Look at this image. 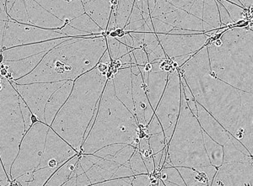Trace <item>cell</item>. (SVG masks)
Returning a JSON list of instances; mask_svg holds the SVG:
<instances>
[{"label":"cell","instance_id":"obj_1","mask_svg":"<svg viewBox=\"0 0 253 186\" xmlns=\"http://www.w3.org/2000/svg\"><path fill=\"white\" fill-rule=\"evenodd\" d=\"M193 97L253 154V92L236 89L210 74L208 46L180 67Z\"/></svg>","mask_w":253,"mask_h":186},{"label":"cell","instance_id":"obj_2","mask_svg":"<svg viewBox=\"0 0 253 186\" xmlns=\"http://www.w3.org/2000/svg\"><path fill=\"white\" fill-rule=\"evenodd\" d=\"M107 50L106 36L67 38L49 50L32 73L14 83L75 81L95 69Z\"/></svg>","mask_w":253,"mask_h":186},{"label":"cell","instance_id":"obj_3","mask_svg":"<svg viewBox=\"0 0 253 186\" xmlns=\"http://www.w3.org/2000/svg\"><path fill=\"white\" fill-rule=\"evenodd\" d=\"M107 74L95 67L76 78L71 94L51 125V128L79 152L95 118L108 80Z\"/></svg>","mask_w":253,"mask_h":186},{"label":"cell","instance_id":"obj_4","mask_svg":"<svg viewBox=\"0 0 253 186\" xmlns=\"http://www.w3.org/2000/svg\"><path fill=\"white\" fill-rule=\"evenodd\" d=\"M138 126L135 115L117 97L112 78L108 79L80 153L92 154L112 144L138 148Z\"/></svg>","mask_w":253,"mask_h":186},{"label":"cell","instance_id":"obj_5","mask_svg":"<svg viewBox=\"0 0 253 186\" xmlns=\"http://www.w3.org/2000/svg\"><path fill=\"white\" fill-rule=\"evenodd\" d=\"M210 74L243 91L253 92V31L233 28L208 46Z\"/></svg>","mask_w":253,"mask_h":186},{"label":"cell","instance_id":"obj_6","mask_svg":"<svg viewBox=\"0 0 253 186\" xmlns=\"http://www.w3.org/2000/svg\"><path fill=\"white\" fill-rule=\"evenodd\" d=\"M167 149V157L175 168L211 164L205 151L201 126L198 117L191 112L183 93L177 123Z\"/></svg>","mask_w":253,"mask_h":186},{"label":"cell","instance_id":"obj_7","mask_svg":"<svg viewBox=\"0 0 253 186\" xmlns=\"http://www.w3.org/2000/svg\"><path fill=\"white\" fill-rule=\"evenodd\" d=\"M26 132L20 95L11 81L0 73V158L9 178Z\"/></svg>","mask_w":253,"mask_h":186},{"label":"cell","instance_id":"obj_8","mask_svg":"<svg viewBox=\"0 0 253 186\" xmlns=\"http://www.w3.org/2000/svg\"><path fill=\"white\" fill-rule=\"evenodd\" d=\"M49 127L45 122L38 121L26 132L17 156L12 163L9 175L11 182L22 175L32 173L39 167Z\"/></svg>","mask_w":253,"mask_h":186},{"label":"cell","instance_id":"obj_9","mask_svg":"<svg viewBox=\"0 0 253 186\" xmlns=\"http://www.w3.org/2000/svg\"><path fill=\"white\" fill-rule=\"evenodd\" d=\"M181 94L180 74L176 69H174L172 73L169 74L167 87L155 111V114L163 128L167 145L174 132L181 112Z\"/></svg>","mask_w":253,"mask_h":186},{"label":"cell","instance_id":"obj_10","mask_svg":"<svg viewBox=\"0 0 253 186\" xmlns=\"http://www.w3.org/2000/svg\"><path fill=\"white\" fill-rule=\"evenodd\" d=\"M65 37H67L65 35L56 30L40 28L29 24L19 23L9 18L6 22L3 50L14 46Z\"/></svg>","mask_w":253,"mask_h":186},{"label":"cell","instance_id":"obj_11","mask_svg":"<svg viewBox=\"0 0 253 186\" xmlns=\"http://www.w3.org/2000/svg\"><path fill=\"white\" fill-rule=\"evenodd\" d=\"M65 81L52 83H33L19 84L12 82L18 94L39 121L45 122L44 111L50 97Z\"/></svg>","mask_w":253,"mask_h":186},{"label":"cell","instance_id":"obj_12","mask_svg":"<svg viewBox=\"0 0 253 186\" xmlns=\"http://www.w3.org/2000/svg\"><path fill=\"white\" fill-rule=\"evenodd\" d=\"M78 154L80 152L59 137L50 126L43 154L38 169H50L56 171L62 164Z\"/></svg>","mask_w":253,"mask_h":186},{"label":"cell","instance_id":"obj_13","mask_svg":"<svg viewBox=\"0 0 253 186\" xmlns=\"http://www.w3.org/2000/svg\"><path fill=\"white\" fill-rule=\"evenodd\" d=\"M253 163H223L218 168L212 186H253Z\"/></svg>","mask_w":253,"mask_h":186},{"label":"cell","instance_id":"obj_14","mask_svg":"<svg viewBox=\"0 0 253 186\" xmlns=\"http://www.w3.org/2000/svg\"><path fill=\"white\" fill-rule=\"evenodd\" d=\"M132 80V99L135 108L136 118L139 126H145L152 119L155 112L147 96L145 83L137 64H131Z\"/></svg>","mask_w":253,"mask_h":186},{"label":"cell","instance_id":"obj_15","mask_svg":"<svg viewBox=\"0 0 253 186\" xmlns=\"http://www.w3.org/2000/svg\"><path fill=\"white\" fill-rule=\"evenodd\" d=\"M44 9L65 23L84 14L81 0H35Z\"/></svg>","mask_w":253,"mask_h":186},{"label":"cell","instance_id":"obj_16","mask_svg":"<svg viewBox=\"0 0 253 186\" xmlns=\"http://www.w3.org/2000/svg\"><path fill=\"white\" fill-rule=\"evenodd\" d=\"M67 38L69 37L58 38L42 42L32 43L5 49L1 52L3 55V62L20 60L26 57H32L35 55L40 54L42 52H48L49 50L63 42V40H66Z\"/></svg>","mask_w":253,"mask_h":186},{"label":"cell","instance_id":"obj_17","mask_svg":"<svg viewBox=\"0 0 253 186\" xmlns=\"http://www.w3.org/2000/svg\"><path fill=\"white\" fill-rule=\"evenodd\" d=\"M28 24L40 28L59 30L66 25L65 22L55 17L35 0H25Z\"/></svg>","mask_w":253,"mask_h":186},{"label":"cell","instance_id":"obj_18","mask_svg":"<svg viewBox=\"0 0 253 186\" xmlns=\"http://www.w3.org/2000/svg\"><path fill=\"white\" fill-rule=\"evenodd\" d=\"M131 66H124L119 69L112 78L117 97L132 114H135V108L132 99V80Z\"/></svg>","mask_w":253,"mask_h":186},{"label":"cell","instance_id":"obj_19","mask_svg":"<svg viewBox=\"0 0 253 186\" xmlns=\"http://www.w3.org/2000/svg\"><path fill=\"white\" fill-rule=\"evenodd\" d=\"M197 102V101H196ZM198 108V120L202 129L207 133L210 138L215 141L220 145H224L230 138V133L224 128L212 114H210L206 110L197 102Z\"/></svg>","mask_w":253,"mask_h":186},{"label":"cell","instance_id":"obj_20","mask_svg":"<svg viewBox=\"0 0 253 186\" xmlns=\"http://www.w3.org/2000/svg\"><path fill=\"white\" fill-rule=\"evenodd\" d=\"M179 173L187 186H212L218 168L212 164L208 166L177 167Z\"/></svg>","mask_w":253,"mask_h":186},{"label":"cell","instance_id":"obj_21","mask_svg":"<svg viewBox=\"0 0 253 186\" xmlns=\"http://www.w3.org/2000/svg\"><path fill=\"white\" fill-rule=\"evenodd\" d=\"M46 52H42L20 60L3 62L1 65L7 72L5 77L11 82H15L29 74L40 63Z\"/></svg>","mask_w":253,"mask_h":186},{"label":"cell","instance_id":"obj_22","mask_svg":"<svg viewBox=\"0 0 253 186\" xmlns=\"http://www.w3.org/2000/svg\"><path fill=\"white\" fill-rule=\"evenodd\" d=\"M169 74V72L164 70L150 71L148 74L146 82L144 83L147 96L149 98L150 106L154 112L156 111L166 89Z\"/></svg>","mask_w":253,"mask_h":186},{"label":"cell","instance_id":"obj_23","mask_svg":"<svg viewBox=\"0 0 253 186\" xmlns=\"http://www.w3.org/2000/svg\"><path fill=\"white\" fill-rule=\"evenodd\" d=\"M74 80L65 81L50 97L44 111L45 123L51 126L56 115L69 97L74 87Z\"/></svg>","mask_w":253,"mask_h":186},{"label":"cell","instance_id":"obj_24","mask_svg":"<svg viewBox=\"0 0 253 186\" xmlns=\"http://www.w3.org/2000/svg\"><path fill=\"white\" fill-rule=\"evenodd\" d=\"M80 154L71 157L70 159L65 162L52 174L49 178L48 181L45 184L46 186H63L69 180L73 170L75 169L76 164L78 163Z\"/></svg>","mask_w":253,"mask_h":186},{"label":"cell","instance_id":"obj_25","mask_svg":"<svg viewBox=\"0 0 253 186\" xmlns=\"http://www.w3.org/2000/svg\"><path fill=\"white\" fill-rule=\"evenodd\" d=\"M233 135L230 134L229 140L223 145L224 158L223 163L230 162H243V163H253V155L243 152L235 145L233 142Z\"/></svg>","mask_w":253,"mask_h":186},{"label":"cell","instance_id":"obj_26","mask_svg":"<svg viewBox=\"0 0 253 186\" xmlns=\"http://www.w3.org/2000/svg\"><path fill=\"white\" fill-rule=\"evenodd\" d=\"M203 138H204L205 151L208 157L210 158V163L213 166L219 168L223 163V158H224L223 146L210 138L204 130H203Z\"/></svg>","mask_w":253,"mask_h":186},{"label":"cell","instance_id":"obj_27","mask_svg":"<svg viewBox=\"0 0 253 186\" xmlns=\"http://www.w3.org/2000/svg\"><path fill=\"white\" fill-rule=\"evenodd\" d=\"M149 143L150 150L152 152L153 158L156 163V169H159L161 164L163 165V159L165 158V150L167 149V144L164 132L157 134L149 135Z\"/></svg>","mask_w":253,"mask_h":186},{"label":"cell","instance_id":"obj_28","mask_svg":"<svg viewBox=\"0 0 253 186\" xmlns=\"http://www.w3.org/2000/svg\"><path fill=\"white\" fill-rule=\"evenodd\" d=\"M5 9L9 19L19 23L28 24L25 0H6Z\"/></svg>","mask_w":253,"mask_h":186},{"label":"cell","instance_id":"obj_29","mask_svg":"<svg viewBox=\"0 0 253 186\" xmlns=\"http://www.w3.org/2000/svg\"><path fill=\"white\" fill-rule=\"evenodd\" d=\"M161 180L163 181L164 186H186V183L180 175L178 169L174 166L164 167L161 172Z\"/></svg>","mask_w":253,"mask_h":186},{"label":"cell","instance_id":"obj_30","mask_svg":"<svg viewBox=\"0 0 253 186\" xmlns=\"http://www.w3.org/2000/svg\"><path fill=\"white\" fill-rule=\"evenodd\" d=\"M63 186H91V184H90V181L87 177L86 174L84 173L83 169L79 164L78 162L76 166H75V169L73 170L72 174L70 175L69 180Z\"/></svg>","mask_w":253,"mask_h":186},{"label":"cell","instance_id":"obj_31","mask_svg":"<svg viewBox=\"0 0 253 186\" xmlns=\"http://www.w3.org/2000/svg\"><path fill=\"white\" fill-rule=\"evenodd\" d=\"M130 167L134 175H142V174H149L146 166L144 164V160L142 158L140 152L138 151V148L136 149L134 152L132 153V157L129 159Z\"/></svg>","mask_w":253,"mask_h":186},{"label":"cell","instance_id":"obj_32","mask_svg":"<svg viewBox=\"0 0 253 186\" xmlns=\"http://www.w3.org/2000/svg\"><path fill=\"white\" fill-rule=\"evenodd\" d=\"M132 178H133V176H132V177L116 178V179L103 181L101 183L95 184V186H132Z\"/></svg>","mask_w":253,"mask_h":186},{"label":"cell","instance_id":"obj_33","mask_svg":"<svg viewBox=\"0 0 253 186\" xmlns=\"http://www.w3.org/2000/svg\"><path fill=\"white\" fill-rule=\"evenodd\" d=\"M132 186H152L149 174L134 175L132 178Z\"/></svg>","mask_w":253,"mask_h":186},{"label":"cell","instance_id":"obj_34","mask_svg":"<svg viewBox=\"0 0 253 186\" xmlns=\"http://www.w3.org/2000/svg\"><path fill=\"white\" fill-rule=\"evenodd\" d=\"M11 186V181L9 176L6 174L5 169L3 168V163L0 158V186Z\"/></svg>","mask_w":253,"mask_h":186},{"label":"cell","instance_id":"obj_35","mask_svg":"<svg viewBox=\"0 0 253 186\" xmlns=\"http://www.w3.org/2000/svg\"><path fill=\"white\" fill-rule=\"evenodd\" d=\"M6 22L7 20H0V52L3 51V37L5 32Z\"/></svg>","mask_w":253,"mask_h":186}]
</instances>
